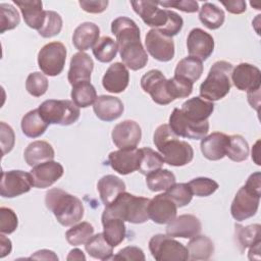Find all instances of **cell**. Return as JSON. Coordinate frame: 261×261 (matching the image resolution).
Segmentation results:
<instances>
[{
	"label": "cell",
	"instance_id": "obj_1",
	"mask_svg": "<svg viewBox=\"0 0 261 261\" xmlns=\"http://www.w3.org/2000/svg\"><path fill=\"white\" fill-rule=\"evenodd\" d=\"M111 32L116 38L122 63L132 70L144 68L148 62V55L141 43L137 23L126 16H119L111 22Z\"/></svg>",
	"mask_w": 261,
	"mask_h": 261
},
{
	"label": "cell",
	"instance_id": "obj_2",
	"mask_svg": "<svg viewBox=\"0 0 261 261\" xmlns=\"http://www.w3.org/2000/svg\"><path fill=\"white\" fill-rule=\"evenodd\" d=\"M130 4L134 11L147 25L159 30L165 36L172 38L182 29L181 16L172 10L159 8L157 2L138 0L130 1Z\"/></svg>",
	"mask_w": 261,
	"mask_h": 261
},
{
	"label": "cell",
	"instance_id": "obj_3",
	"mask_svg": "<svg viewBox=\"0 0 261 261\" xmlns=\"http://www.w3.org/2000/svg\"><path fill=\"white\" fill-rule=\"evenodd\" d=\"M153 142L164 162L171 166H184L193 160L192 146L186 141H180L168 124L164 123L156 128Z\"/></svg>",
	"mask_w": 261,
	"mask_h": 261
},
{
	"label": "cell",
	"instance_id": "obj_4",
	"mask_svg": "<svg viewBox=\"0 0 261 261\" xmlns=\"http://www.w3.org/2000/svg\"><path fill=\"white\" fill-rule=\"evenodd\" d=\"M45 205L63 226H70L84 217V205L82 201L61 189H51L46 193Z\"/></svg>",
	"mask_w": 261,
	"mask_h": 261
},
{
	"label": "cell",
	"instance_id": "obj_5",
	"mask_svg": "<svg viewBox=\"0 0 261 261\" xmlns=\"http://www.w3.org/2000/svg\"><path fill=\"white\" fill-rule=\"evenodd\" d=\"M150 199L138 197L133 194L123 192L114 202L105 206L104 214L111 215L135 224L144 223L149 219L148 205Z\"/></svg>",
	"mask_w": 261,
	"mask_h": 261
},
{
	"label": "cell",
	"instance_id": "obj_6",
	"mask_svg": "<svg viewBox=\"0 0 261 261\" xmlns=\"http://www.w3.org/2000/svg\"><path fill=\"white\" fill-rule=\"evenodd\" d=\"M232 69L231 63L224 60L216 61L200 86V96L211 102L224 98L230 91Z\"/></svg>",
	"mask_w": 261,
	"mask_h": 261
},
{
	"label": "cell",
	"instance_id": "obj_7",
	"mask_svg": "<svg viewBox=\"0 0 261 261\" xmlns=\"http://www.w3.org/2000/svg\"><path fill=\"white\" fill-rule=\"evenodd\" d=\"M42 117L49 124L70 125L80 118V108L70 100H46L39 106Z\"/></svg>",
	"mask_w": 261,
	"mask_h": 261
},
{
	"label": "cell",
	"instance_id": "obj_8",
	"mask_svg": "<svg viewBox=\"0 0 261 261\" xmlns=\"http://www.w3.org/2000/svg\"><path fill=\"white\" fill-rule=\"evenodd\" d=\"M149 250L157 261H186L189 259L187 247L168 234L153 236L149 241Z\"/></svg>",
	"mask_w": 261,
	"mask_h": 261
},
{
	"label": "cell",
	"instance_id": "obj_9",
	"mask_svg": "<svg viewBox=\"0 0 261 261\" xmlns=\"http://www.w3.org/2000/svg\"><path fill=\"white\" fill-rule=\"evenodd\" d=\"M66 60V48L61 42H51L38 53V65L41 71L49 76L60 74Z\"/></svg>",
	"mask_w": 261,
	"mask_h": 261
},
{
	"label": "cell",
	"instance_id": "obj_10",
	"mask_svg": "<svg viewBox=\"0 0 261 261\" xmlns=\"http://www.w3.org/2000/svg\"><path fill=\"white\" fill-rule=\"evenodd\" d=\"M261 192L255 191L246 185L236 194L230 206V213L237 221L246 220L254 216L259 208Z\"/></svg>",
	"mask_w": 261,
	"mask_h": 261
},
{
	"label": "cell",
	"instance_id": "obj_11",
	"mask_svg": "<svg viewBox=\"0 0 261 261\" xmlns=\"http://www.w3.org/2000/svg\"><path fill=\"white\" fill-rule=\"evenodd\" d=\"M172 132L177 137L192 140H202L209 130V122H195L188 119L180 109L174 108L169 116V124Z\"/></svg>",
	"mask_w": 261,
	"mask_h": 261
},
{
	"label": "cell",
	"instance_id": "obj_12",
	"mask_svg": "<svg viewBox=\"0 0 261 261\" xmlns=\"http://www.w3.org/2000/svg\"><path fill=\"white\" fill-rule=\"evenodd\" d=\"M33 187L30 172L22 170L2 171L0 195L3 198H14L30 192Z\"/></svg>",
	"mask_w": 261,
	"mask_h": 261
},
{
	"label": "cell",
	"instance_id": "obj_13",
	"mask_svg": "<svg viewBox=\"0 0 261 261\" xmlns=\"http://www.w3.org/2000/svg\"><path fill=\"white\" fill-rule=\"evenodd\" d=\"M141 87L159 105H167L174 101L169 95L166 77L158 69H151L146 72L141 79Z\"/></svg>",
	"mask_w": 261,
	"mask_h": 261
},
{
	"label": "cell",
	"instance_id": "obj_14",
	"mask_svg": "<svg viewBox=\"0 0 261 261\" xmlns=\"http://www.w3.org/2000/svg\"><path fill=\"white\" fill-rule=\"evenodd\" d=\"M146 49L149 54L161 62L170 61L174 57V42L157 29H151L145 38Z\"/></svg>",
	"mask_w": 261,
	"mask_h": 261
},
{
	"label": "cell",
	"instance_id": "obj_15",
	"mask_svg": "<svg viewBox=\"0 0 261 261\" xmlns=\"http://www.w3.org/2000/svg\"><path fill=\"white\" fill-rule=\"evenodd\" d=\"M142 160L141 149L124 148L113 151L108 155V162L111 168L119 174L126 175L139 170Z\"/></svg>",
	"mask_w": 261,
	"mask_h": 261
},
{
	"label": "cell",
	"instance_id": "obj_16",
	"mask_svg": "<svg viewBox=\"0 0 261 261\" xmlns=\"http://www.w3.org/2000/svg\"><path fill=\"white\" fill-rule=\"evenodd\" d=\"M230 80L240 91H255L260 89L261 71L255 65L242 62L232 69Z\"/></svg>",
	"mask_w": 261,
	"mask_h": 261
},
{
	"label": "cell",
	"instance_id": "obj_17",
	"mask_svg": "<svg viewBox=\"0 0 261 261\" xmlns=\"http://www.w3.org/2000/svg\"><path fill=\"white\" fill-rule=\"evenodd\" d=\"M112 142L119 149L136 148L142 138V129L135 120L126 119L117 123L111 133Z\"/></svg>",
	"mask_w": 261,
	"mask_h": 261
},
{
	"label": "cell",
	"instance_id": "obj_18",
	"mask_svg": "<svg viewBox=\"0 0 261 261\" xmlns=\"http://www.w3.org/2000/svg\"><path fill=\"white\" fill-rule=\"evenodd\" d=\"M189 55L199 60H206L214 50L213 37L200 28L193 29L187 38Z\"/></svg>",
	"mask_w": 261,
	"mask_h": 261
},
{
	"label": "cell",
	"instance_id": "obj_19",
	"mask_svg": "<svg viewBox=\"0 0 261 261\" xmlns=\"http://www.w3.org/2000/svg\"><path fill=\"white\" fill-rule=\"evenodd\" d=\"M177 206L165 193L159 194L150 200L148 214L155 223L166 224L176 217Z\"/></svg>",
	"mask_w": 261,
	"mask_h": 261
},
{
	"label": "cell",
	"instance_id": "obj_20",
	"mask_svg": "<svg viewBox=\"0 0 261 261\" xmlns=\"http://www.w3.org/2000/svg\"><path fill=\"white\" fill-rule=\"evenodd\" d=\"M63 166L53 160L36 165L30 172L33 187L37 189L49 188L63 175Z\"/></svg>",
	"mask_w": 261,
	"mask_h": 261
},
{
	"label": "cell",
	"instance_id": "obj_21",
	"mask_svg": "<svg viewBox=\"0 0 261 261\" xmlns=\"http://www.w3.org/2000/svg\"><path fill=\"white\" fill-rule=\"evenodd\" d=\"M166 226V234L172 238L192 239L202 229L201 221L192 214H182L171 220Z\"/></svg>",
	"mask_w": 261,
	"mask_h": 261
},
{
	"label": "cell",
	"instance_id": "obj_22",
	"mask_svg": "<svg viewBox=\"0 0 261 261\" xmlns=\"http://www.w3.org/2000/svg\"><path fill=\"white\" fill-rule=\"evenodd\" d=\"M94 68L93 59L85 52L73 54L70 59L67 80L71 86L82 82H90Z\"/></svg>",
	"mask_w": 261,
	"mask_h": 261
},
{
	"label": "cell",
	"instance_id": "obj_23",
	"mask_svg": "<svg viewBox=\"0 0 261 261\" xmlns=\"http://www.w3.org/2000/svg\"><path fill=\"white\" fill-rule=\"evenodd\" d=\"M129 82V73L127 67L120 62L111 64L102 79L103 88L109 93L118 94L123 92Z\"/></svg>",
	"mask_w": 261,
	"mask_h": 261
},
{
	"label": "cell",
	"instance_id": "obj_24",
	"mask_svg": "<svg viewBox=\"0 0 261 261\" xmlns=\"http://www.w3.org/2000/svg\"><path fill=\"white\" fill-rule=\"evenodd\" d=\"M228 144L229 136L220 132H215L202 139L200 148L206 159L216 161L225 156Z\"/></svg>",
	"mask_w": 261,
	"mask_h": 261
},
{
	"label": "cell",
	"instance_id": "obj_25",
	"mask_svg": "<svg viewBox=\"0 0 261 261\" xmlns=\"http://www.w3.org/2000/svg\"><path fill=\"white\" fill-rule=\"evenodd\" d=\"M93 110L99 119L109 122L119 118L123 113L124 107L119 98L109 95H101L97 97L93 105Z\"/></svg>",
	"mask_w": 261,
	"mask_h": 261
},
{
	"label": "cell",
	"instance_id": "obj_26",
	"mask_svg": "<svg viewBox=\"0 0 261 261\" xmlns=\"http://www.w3.org/2000/svg\"><path fill=\"white\" fill-rule=\"evenodd\" d=\"M22 14L23 20L28 27L35 30H40L45 20V10L43 3L39 0H13Z\"/></svg>",
	"mask_w": 261,
	"mask_h": 261
},
{
	"label": "cell",
	"instance_id": "obj_27",
	"mask_svg": "<svg viewBox=\"0 0 261 261\" xmlns=\"http://www.w3.org/2000/svg\"><path fill=\"white\" fill-rule=\"evenodd\" d=\"M184 115L195 122L207 121L214 110V104L200 97H194L187 100L180 108Z\"/></svg>",
	"mask_w": 261,
	"mask_h": 261
},
{
	"label": "cell",
	"instance_id": "obj_28",
	"mask_svg": "<svg viewBox=\"0 0 261 261\" xmlns=\"http://www.w3.org/2000/svg\"><path fill=\"white\" fill-rule=\"evenodd\" d=\"M99 36V27L94 22L86 21L75 28L72 35V43L80 52H84L95 46Z\"/></svg>",
	"mask_w": 261,
	"mask_h": 261
},
{
	"label": "cell",
	"instance_id": "obj_29",
	"mask_svg": "<svg viewBox=\"0 0 261 261\" xmlns=\"http://www.w3.org/2000/svg\"><path fill=\"white\" fill-rule=\"evenodd\" d=\"M97 190L103 204L108 206L114 202L121 193L125 192V184L118 176L107 174L99 179L97 184Z\"/></svg>",
	"mask_w": 261,
	"mask_h": 261
},
{
	"label": "cell",
	"instance_id": "obj_30",
	"mask_svg": "<svg viewBox=\"0 0 261 261\" xmlns=\"http://www.w3.org/2000/svg\"><path fill=\"white\" fill-rule=\"evenodd\" d=\"M55 152L51 144L46 141H35L25 148L23 157L28 165L34 167L41 163L52 161Z\"/></svg>",
	"mask_w": 261,
	"mask_h": 261
},
{
	"label": "cell",
	"instance_id": "obj_31",
	"mask_svg": "<svg viewBox=\"0 0 261 261\" xmlns=\"http://www.w3.org/2000/svg\"><path fill=\"white\" fill-rule=\"evenodd\" d=\"M102 225L103 236L113 248L122 243L126 233L125 224L122 219L102 213Z\"/></svg>",
	"mask_w": 261,
	"mask_h": 261
},
{
	"label": "cell",
	"instance_id": "obj_32",
	"mask_svg": "<svg viewBox=\"0 0 261 261\" xmlns=\"http://www.w3.org/2000/svg\"><path fill=\"white\" fill-rule=\"evenodd\" d=\"M20 125L24 136L34 139L42 136L49 123L42 117L39 109H34L23 115Z\"/></svg>",
	"mask_w": 261,
	"mask_h": 261
},
{
	"label": "cell",
	"instance_id": "obj_33",
	"mask_svg": "<svg viewBox=\"0 0 261 261\" xmlns=\"http://www.w3.org/2000/svg\"><path fill=\"white\" fill-rule=\"evenodd\" d=\"M187 249L189 252V259L208 260L214 252V244L208 237L197 234L188 243Z\"/></svg>",
	"mask_w": 261,
	"mask_h": 261
},
{
	"label": "cell",
	"instance_id": "obj_34",
	"mask_svg": "<svg viewBox=\"0 0 261 261\" xmlns=\"http://www.w3.org/2000/svg\"><path fill=\"white\" fill-rule=\"evenodd\" d=\"M87 253L99 260H109L113 257V247L105 240L103 232L93 234V237L85 244Z\"/></svg>",
	"mask_w": 261,
	"mask_h": 261
},
{
	"label": "cell",
	"instance_id": "obj_35",
	"mask_svg": "<svg viewBox=\"0 0 261 261\" xmlns=\"http://www.w3.org/2000/svg\"><path fill=\"white\" fill-rule=\"evenodd\" d=\"M199 19L207 29L217 30L223 24L225 14L224 11L215 4L206 2L200 8Z\"/></svg>",
	"mask_w": 261,
	"mask_h": 261
},
{
	"label": "cell",
	"instance_id": "obj_36",
	"mask_svg": "<svg viewBox=\"0 0 261 261\" xmlns=\"http://www.w3.org/2000/svg\"><path fill=\"white\" fill-rule=\"evenodd\" d=\"M203 73V64L202 61L198 58L189 56L185 57L178 61L176 64L174 75L185 77L192 83L197 82Z\"/></svg>",
	"mask_w": 261,
	"mask_h": 261
},
{
	"label": "cell",
	"instance_id": "obj_37",
	"mask_svg": "<svg viewBox=\"0 0 261 261\" xmlns=\"http://www.w3.org/2000/svg\"><path fill=\"white\" fill-rule=\"evenodd\" d=\"M70 96L72 102L77 107L86 108L95 103L97 99V92L90 82H82L72 86Z\"/></svg>",
	"mask_w": 261,
	"mask_h": 261
},
{
	"label": "cell",
	"instance_id": "obj_38",
	"mask_svg": "<svg viewBox=\"0 0 261 261\" xmlns=\"http://www.w3.org/2000/svg\"><path fill=\"white\" fill-rule=\"evenodd\" d=\"M146 184L150 191H166L175 184V175L168 169H158L146 175Z\"/></svg>",
	"mask_w": 261,
	"mask_h": 261
},
{
	"label": "cell",
	"instance_id": "obj_39",
	"mask_svg": "<svg viewBox=\"0 0 261 261\" xmlns=\"http://www.w3.org/2000/svg\"><path fill=\"white\" fill-rule=\"evenodd\" d=\"M261 226L260 224H251L243 226L236 224V238L240 250L243 252L245 249L252 245L261 242Z\"/></svg>",
	"mask_w": 261,
	"mask_h": 261
},
{
	"label": "cell",
	"instance_id": "obj_40",
	"mask_svg": "<svg viewBox=\"0 0 261 261\" xmlns=\"http://www.w3.org/2000/svg\"><path fill=\"white\" fill-rule=\"evenodd\" d=\"M118 51V46L116 41L108 36H104L98 40V42L93 47V54L95 58L103 63L112 61Z\"/></svg>",
	"mask_w": 261,
	"mask_h": 261
},
{
	"label": "cell",
	"instance_id": "obj_41",
	"mask_svg": "<svg viewBox=\"0 0 261 261\" xmlns=\"http://www.w3.org/2000/svg\"><path fill=\"white\" fill-rule=\"evenodd\" d=\"M93 225L87 221H83L75 225L73 224V226L65 232V238L71 246H80L85 245L93 237Z\"/></svg>",
	"mask_w": 261,
	"mask_h": 261
},
{
	"label": "cell",
	"instance_id": "obj_42",
	"mask_svg": "<svg viewBox=\"0 0 261 261\" xmlns=\"http://www.w3.org/2000/svg\"><path fill=\"white\" fill-rule=\"evenodd\" d=\"M142 151V160L139 167V172L148 175L149 173L160 169L164 164V159L160 153L154 151L149 147H144Z\"/></svg>",
	"mask_w": 261,
	"mask_h": 261
},
{
	"label": "cell",
	"instance_id": "obj_43",
	"mask_svg": "<svg viewBox=\"0 0 261 261\" xmlns=\"http://www.w3.org/2000/svg\"><path fill=\"white\" fill-rule=\"evenodd\" d=\"M225 156L234 162L245 161L249 156V144L245 138L240 135L229 136V144Z\"/></svg>",
	"mask_w": 261,
	"mask_h": 261
},
{
	"label": "cell",
	"instance_id": "obj_44",
	"mask_svg": "<svg viewBox=\"0 0 261 261\" xmlns=\"http://www.w3.org/2000/svg\"><path fill=\"white\" fill-rule=\"evenodd\" d=\"M62 29V17L53 10L45 11V20L42 28L38 31L43 38H52L58 35Z\"/></svg>",
	"mask_w": 261,
	"mask_h": 261
},
{
	"label": "cell",
	"instance_id": "obj_45",
	"mask_svg": "<svg viewBox=\"0 0 261 261\" xmlns=\"http://www.w3.org/2000/svg\"><path fill=\"white\" fill-rule=\"evenodd\" d=\"M193 84L194 83L185 77L173 75L171 79L167 80V88L169 95L173 100L187 98L193 92Z\"/></svg>",
	"mask_w": 261,
	"mask_h": 261
},
{
	"label": "cell",
	"instance_id": "obj_46",
	"mask_svg": "<svg viewBox=\"0 0 261 261\" xmlns=\"http://www.w3.org/2000/svg\"><path fill=\"white\" fill-rule=\"evenodd\" d=\"M20 21L19 13L12 5L7 3L0 4V33L15 29Z\"/></svg>",
	"mask_w": 261,
	"mask_h": 261
},
{
	"label": "cell",
	"instance_id": "obj_47",
	"mask_svg": "<svg viewBox=\"0 0 261 261\" xmlns=\"http://www.w3.org/2000/svg\"><path fill=\"white\" fill-rule=\"evenodd\" d=\"M25 89L32 96L41 97L48 90V80L40 71L32 72L27 77Z\"/></svg>",
	"mask_w": 261,
	"mask_h": 261
},
{
	"label": "cell",
	"instance_id": "obj_48",
	"mask_svg": "<svg viewBox=\"0 0 261 261\" xmlns=\"http://www.w3.org/2000/svg\"><path fill=\"white\" fill-rule=\"evenodd\" d=\"M193 195L198 197H208L218 188V184L209 177H196L188 182Z\"/></svg>",
	"mask_w": 261,
	"mask_h": 261
},
{
	"label": "cell",
	"instance_id": "obj_49",
	"mask_svg": "<svg viewBox=\"0 0 261 261\" xmlns=\"http://www.w3.org/2000/svg\"><path fill=\"white\" fill-rule=\"evenodd\" d=\"M177 207H184L190 204L193 198V193L188 184H174L165 191Z\"/></svg>",
	"mask_w": 261,
	"mask_h": 261
},
{
	"label": "cell",
	"instance_id": "obj_50",
	"mask_svg": "<svg viewBox=\"0 0 261 261\" xmlns=\"http://www.w3.org/2000/svg\"><path fill=\"white\" fill-rule=\"evenodd\" d=\"M18 219L15 212L7 207L0 208V231L10 234L17 228Z\"/></svg>",
	"mask_w": 261,
	"mask_h": 261
},
{
	"label": "cell",
	"instance_id": "obj_51",
	"mask_svg": "<svg viewBox=\"0 0 261 261\" xmlns=\"http://www.w3.org/2000/svg\"><path fill=\"white\" fill-rule=\"evenodd\" d=\"M0 142L3 156L12 150L15 142V136L12 127L4 121L0 123Z\"/></svg>",
	"mask_w": 261,
	"mask_h": 261
},
{
	"label": "cell",
	"instance_id": "obj_52",
	"mask_svg": "<svg viewBox=\"0 0 261 261\" xmlns=\"http://www.w3.org/2000/svg\"><path fill=\"white\" fill-rule=\"evenodd\" d=\"M113 260H128V261H144L146 259L143 250L136 246H128L118 251L112 257Z\"/></svg>",
	"mask_w": 261,
	"mask_h": 261
},
{
	"label": "cell",
	"instance_id": "obj_53",
	"mask_svg": "<svg viewBox=\"0 0 261 261\" xmlns=\"http://www.w3.org/2000/svg\"><path fill=\"white\" fill-rule=\"evenodd\" d=\"M158 5H161L166 8H176L184 12L194 13L199 10V4L193 0H174V1H159Z\"/></svg>",
	"mask_w": 261,
	"mask_h": 261
},
{
	"label": "cell",
	"instance_id": "obj_54",
	"mask_svg": "<svg viewBox=\"0 0 261 261\" xmlns=\"http://www.w3.org/2000/svg\"><path fill=\"white\" fill-rule=\"evenodd\" d=\"M107 0H81L79 1L80 6L83 10L89 13H101L106 10L108 6Z\"/></svg>",
	"mask_w": 261,
	"mask_h": 261
},
{
	"label": "cell",
	"instance_id": "obj_55",
	"mask_svg": "<svg viewBox=\"0 0 261 261\" xmlns=\"http://www.w3.org/2000/svg\"><path fill=\"white\" fill-rule=\"evenodd\" d=\"M221 4L225 7V9L233 14H241L246 11V2L243 0H234V1H221Z\"/></svg>",
	"mask_w": 261,
	"mask_h": 261
},
{
	"label": "cell",
	"instance_id": "obj_56",
	"mask_svg": "<svg viewBox=\"0 0 261 261\" xmlns=\"http://www.w3.org/2000/svg\"><path fill=\"white\" fill-rule=\"evenodd\" d=\"M31 259H37V260H58L57 255L50 250H40L35 252V254H33L31 257Z\"/></svg>",
	"mask_w": 261,
	"mask_h": 261
},
{
	"label": "cell",
	"instance_id": "obj_57",
	"mask_svg": "<svg viewBox=\"0 0 261 261\" xmlns=\"http://www.w3.org/2000/svg\"><path fill=\"white\" fill-rule=\"evenodd\" d=\"M12 246L11 241L7 239L4 233L0 234V258H4L6 255H9L11 252Z\"/></svg>",
	"mask_w": 261,
	"mask_h": 261
},
{
	"label": "cell",
	"instance_id": "obj_58",
	"mask_svg": "<svg viewBox=\"0 0 261 261\" xmlns=\"http://www.w3.org/2000/svg\"><path fill=\"white\" fill-rule=\"evenodd\" d=\"M248 93V101L252 107H254L257 111H259V105H260V89L255 91H249Z\"/></svg>",
	"mask_w": 261,
	"mask_h": 261
},
{
	"label": "cell",
	"instance_id": "obj_59",
	"mask_svg": "<svg viewBox=\"0 0 261 261\" xmlns=\"http://www.w3.org/2000/svg\"><path fill=\"white\" fill-rule=\"evenodd\" d=\"M260 244L261 242H258L254 245H252L249 250V259L250 260H254V259H257V260H260Z\"/></svg>",
	"mask_w": 261,
	"mask_h": 261
},
{
	"label": "cell",
	"instance_id": "obj_60",
	"mask_svg": "<svg viewBox=\"0 0 261 261\" xmlns=\"http://www.w3.org/2000/svg\"><path fill=\"white\" fill-rule=\"evenodd\" d=\"M67 260H86V256L84 255L83 251L80 249H73L69 252L68 256L66 257Z\"/></svg>",
	"mask_w": 261,
	"mask_h": 261
},
{
	"label": "cell",
	"instance_id": "obj_61",
	"mask_svg": "<svg viewBox=\"0 0 261 261\" xmlns=\"http://www.w3.org/2000/svg\"><path fill=\"white\" fill-rule=\"evenodd\" d=\"M259 143L260 141H257L256 144L254 145L253 149H252V159L255 161V163L257 165H260V161H259Z\"/></svg>",
	"mask_w": 261,
	"mask_h": 261
}]
</instances>
